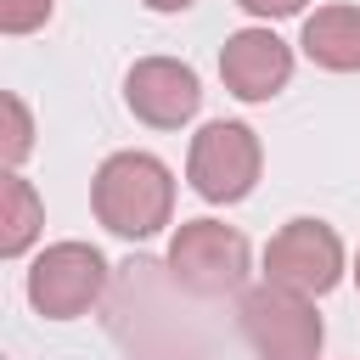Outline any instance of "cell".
I'll return each mask as SVG.
<instances>
[{
  "mask_svg": "<svg viewBox=\"0 0 360 360\" xmlns=\"http://www.w3.org/2000/svg\"><path fill=\"white\" fill-rule=\"evenodd\" d=\"M90 208L112 236L146 242L174 214V174L152 152H112L90 180Z\"/></svg>",
  "mask_w": 360,
  "mask_h": 360,
  "instance_id": "1",
  "label": "cell"
},
{
  "mask_svg": "<svg viewBox=\"0 0 360 360\" xmlns=\"http://www.w3.org/2000/svg\"><path fill=\"white\" fill-rule=\"evenodd\" d=\"M236 321H242V338L253 343L259 360H315L321 354V315L304 292H287L276 281H259L242 292L236 304Z\"/></svg>",
  "mask_w": 360,
  "mask_h": 360,
  "instance_id": "2",
  "label": "cell"
},
{
  "mask_svg": "<svg viewBox=\"0 0 360 360\" xmlns=\"http://www.w3.org/2000/svg\"><path fill=\"white\" fill-rule=\"evenodd\" d=\"M169 276L191 298H225L248 281V236L219 219H186L169 242Z\"/></svg>",
  "mask_w": 360,
  "mask_h": 360,
  "instance_id": "3",
  "label": "cell"
},
{
  "mask_svg": "<svg viewBox=\"0 0 360 360\" xmlns=\"http://www.w3.org/2000/svg\"><path fill=\"white\" fill-rule=\"evenodd\" d=\"M259 135L236 118H214L191 135V158H186V180L202 202H242L259 186Z\"/></svg>",
  "mask_w": 360,
  "mask_h": 360,
  "instance_id": "4",
  "label": "cell"
},
{
  "mask_svg": "<svg viewBox=\"0 0 360 360\" xmlns=\"http://www.w3.org/2000/svg\"><path fill=\"white\" fill-rule=\"evenodd\" d=\"M264 281L321 298L343 281V242L326 219H287L264 248Z\"/></svg>",
  "mask_w": 360,
  "mask_h": 360,
  "instance_id": "5",
  "label": "cell"
},
{
  "mask_svg": "<svg viewBox=\"0 0 360 360\" xmlns=\"http://www.w3.org/2000/svg\"><path fill=\"white\" fill-rule=\"evenodd\" d=\"M107 292V259L90 242H51L28 270V304L45 321H73Z\"/></svg>",
  "mask_w": 360,
  "mask_h": 360,
  "instance_id": "6",
  "label": "cell"
},
{
  "mask_svg": "<svg viewBox=\"0 0 360 360\" xmlns=\"http://www.w3.org/2000/svg\"><path fill=\"white\" fill-rule=\"evenodd\" d=\"M124 107L152 124V129H180L186 118H197L202 107V84L186 62L174 56H141L129 73H124Z\"/></svg>",
  "mask_w": 360,
  "mask_h": 360,
  "instance_id": "7",
  "label": "cell"
},
{
  "mask_svg": "<svg viewBox=\"0 0 360 360\" xmlns=\"http://www.w3.org/2000/svg\"><path fill=\"white\" fill-rule=\"evenodd\" d=\"M219 79L236 101H270L292 79V51L270 28H242L219 45Z\"/></svg>",
  "mask_w": 360,
  "mask_h": 360,
  "instance_id": "8",
  "label": "cell"
},
{
  "mask_svg": "<svg viewBox=\"0 0 360 360\" xmlns=\"http://www.w3.org/2000/svg\"><path fill=\"white\" fill-rule=\"evenodd\" d=\"M304 56L326 73H360V6H321L304 17Z\"/></svg>",
  "mask_w": 360,
  "mask_h": 360,
  "instance_id": "9",
  "label": "cell"
},
{
  "mask_svg": "<svg viewBox=\"0 0 360 360\" xmlns=\"http://www.w3.org/2000/svg\"><path fill=\"white\" fill-rule=\"evenodd\" d=\"M39 225H45L39 191H34L17 169H6V174H0V253H6V259L28 253V242L39 236Z\"/></svg>",
  "mask_w": 360,
  "mask_h": 360,
  "instance_id": "10",
  "label": "cell"
},
{
  "mask_svg": "<svg viewBox=\"0 0 360 360\" xmlns=\"http://www.w3.org/2000/svg\"><path fill=\"white\" fill-rule=\"evenodd\" d=\"M0 112H6V141H0V152H6V169H17L28 152H34V118H28V107H22V96H0Z\"/></svg>",
  "mask_w": 360,
  "mask_h": 360,
  "instance_id": "11",
  "label": "cell"
},
{
  "mask_svg": "<svg viewBox=\"0 0 360 360\" xmlns=\"http://www.w3.org/2000/svg\"><path fill=\"white\" fill-rule=\"evenodd\" d=\"M51 17V0H0V28L6 34H34Z\"/></svg>",
  "mask_w": 360,
  "mask_h": 360,
  "instance_id": "12",
  "label": "cell"
},
{
  "mask_svg": "<svg viewBox=\"0 0 360 360\" xmlns=\"http://www.w3.org/2000/svg\"><path fill=\"white\" fill-rule=\"evenodd\" d=\"M248 17H264V22H276V17H298L309 0H236Z\"/></svg>",
  "mask_w": 360,
  "mask_h": 360,
  "instance_id": "13",
  "label": "cell"
},
{
  "mask_svg": "<svg viewBox=\"0 0 360 360\" xmlns=\"http://www.w3.org/2000/svg\"><path fill=\"white\" fill-rule=\"evenodd\" d=\"M146 6H152V11H186L191 0H146Z\"/></svg>",
  "mask_w": 360,
  "mask_h": 360,
  "instance_id": "14",
  "label": "cell"
},
{
  "mask_svg": "<svg viewBox=\"0 0 360 360\" xmlns=\"http://www.w3.org/2000/svg\"><path fill=\"white\" fill-rule=\"evenodd\" d=\"M354 281H360V259H354Z\"/></svg>",
  "mask_w": 360,
  "mask_h": 360,
  "instance_id": "15",
  "label": "cell"
}]
</instances>
